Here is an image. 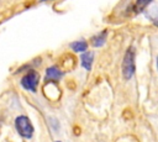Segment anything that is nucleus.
<instances>
[{
	"label": "nucleus",
	"mask_w": 158,
	"mask_h": 142,
	"mask_svg": "<svg viewBox=\"0 0 158 142\" xmlns=\"http://www.w3.org/2000/svg\"><path fill=\"white\" fill-rule=\"evenodd\" d=\"M15 127L20 136L23 138H31L33 135V126L30 121V119L25 115H20L15 120Z\"/></svg>",
	"instance_id": "f257e3e1"
},
{
	"label": "nucleus",
	"mask_w": 158,
	"mask_h": 142,
	"mask_svg": "<svg viewBox=\"0 0 158 142\" xmlns=\"http://www.w3.org/2000/svg\"><path fill=\"white\" fill-rule=\"evenodd\" d=\"M135 48L130 47L123 57L122 61V74L125 79H130L135 74Z\"/></svg>",
	"instance_id": "f03ea898"
},
{
	"label": "nucleus",
	"mask_w": 158,
	"mask_h": 142,
	"mask_svg": "<svg viewBox=\"0 0 158 142\" xmlns=\"http://www.w3.org/2000/svg\"><path fill=\"white\" fill-rule=\"evenodd\" d=\"M38 81H40V74L31 69L28 70L21 79V85L23 89L26 90H30V91H36L37 90V85H38Z\"/></svg>",
	"instance_id": "7ed1b4c3"
},
{
	"label": "nucleus",
	"mask_w": 158,
	"mask_h": 142,
	"mask_svg": "<svg viewBox=\"0 0 158 142\" xmlns=\"http://www.w3.org/2000/svg\"><path fill=\"white\" fill-rule=\"evenodd\" d=\"M63 73L62 70H59V68L57 67H49L46 69V79L47 80H59L62 78Z\"/></svg>",
	"instance_id": "20e7f679"
},
{
	"label": "nucleus",
	"mask_w": 158,
	"mask_h": 142,
	"mask_svg": "<svg viewBox=\"0 0 158 142\" xmlns=\"http://www.w3.org/2000/svg\"><path fill=\"white\" fill-rule=\"evenodd\" d=\"M93 61H94V53L93 52H84L81 56H80V63L81 65L89 70L91 68V64H93Z\"/></svg>",
	"instance_id": "39448f33"
},
{
	"label": "nucleus",
	"mask_w": 158,
	"mask_h": 142,
	"mask_svg": "<svg viewBox=\"0 0 158 142\" xmlns=\"http://www.w3.org/2000/svg\"><path fill=\"white\" fill-rule=\"evenodd\" d=\"M106 36H107V31H106V30H105V31H101L100 33L95 35V36L91 38V44H93L94 47H101V46L105 43V41H106Z\"/></svg>",
	"instance_id": "423d86ee"
},
{
	"label": "nucleus",
	"mask_w": 158,
	"mask_h": 142,
	"mask_svg": "<svg viewBox=\"0 0 158 142\" xmlns=\"http://www.w3.org/2000/svg\"><path fill=\"white\" fill-rule=\"evenodd\" d=\"M152 1H153V0H136L135 5L132 6L133 14H139V12H142Z\"/></svg>",
	"instance_id": "0eeeda50"
},
{
	"label": "nucleus",
	"mask_w": 158,
	"mask_h": 142,
	"mask_svg": "<svg viewBox=\"0 0 158 142\" xmlns=\"http://www.w3.org/2000/svg\"><path fill=\"white\" fill-rule=\"evenodd\" d=\"M70 48H72L74 52H85L86 48H88V43H86L84 40L74 41V42L70 43Z\"/></svg>",
	"instance_id": "6e6552de"
},
{
	"label": "nucleus",
	"mask_w": 158,
	"mask_h": 142,
	"mask_svg": "<svg viewBox=\"0 0 158 142\" xmlns=\"http://www.w3.org/2000/svg\"><path fill=\"white\" fill-rule=\"evenodd\" d=\"M146 15H147V17L153 22V25L158 26V6H157L156 9H153V10H151V11H148Z\"/></svg>",
	"instance_id": "1a4fd4ad"
},
{
	"label": "nucleus",
	"mask_w": 158,
	"mask_h": 142,
	"mask_svg": "<svg viewBox=\"0 0 158 142\" xmlns=\"http://www.w3.org/2000/svg\"><path fill=\"white\" fill-rule=\"evenodd\" d=\"M157 68H158V57H157Z\"/></svg>",
	"instance_id": "9d476101"
},
{
	"label": "nucleus",
	"mask_w": 158,
	"mask_h": 142,
	"mask_svg": "<svg viewBox=\"0 0 158 142\" xmlns=\"http://www.w3.org/2000/svg\"><path fill=\"white\" fill-rule=\"evenodd\" d=\"M41 1H42V2H43V1H47V0H41Z\"/></svg>",
	"instance_id": "9b49d317"
},
{
	"label": "nucleus",
	"mask_w": 158,
	"mask_h": 142,
	"mask_svg": "<svg viewBox=\"0 0 158 142\" xmlns=\"http://www.w3.org/2000/svg\"><path fill=\"white\" fill-rule=\"evenodd\" d=\"M56 142H59V141H56Z\"/></svg>",
	"instance_id": "f8f14e48"
}]
</instances>
